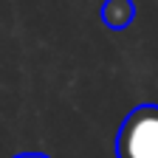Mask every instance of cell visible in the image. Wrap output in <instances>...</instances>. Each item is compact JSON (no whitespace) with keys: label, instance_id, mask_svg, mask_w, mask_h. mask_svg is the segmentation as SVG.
Masks as SVG:
<instances>
[{"label":"cell","instance_id":"cell-1","mask_svg":"<svg viewBox=\"0 0 158 158\" xmlns=\"http://www.w3.org/2000/svg\"><path fill=\"white\" fill-rule=\"evenodd\" d=\"M116 158H158V105H135L116 133Z\"/></svg>","mask_w":158,"mask_h":158},{"label":"cell","instance_id":"cell-2","mask_svg":"<svg viewBox=\"0 0 158 158\" xmlns=\"http://www.w3.org/2000/svg\"><path fill=\"white\" fill-rule=\"evenodd\" d=\"M102 23L110 31H124L135 20V3L133 0H105L102 3Z\"/></svg>","mask_w":158,"mask_h":158},{"label":"cell","instance_id":"cell-3","mask_svg":"<svg viewBox=\"0 0 158 158\" xmlns=\"http://www.w3.org/2000/svg\"><path fill=\"white\" fill-rule=\"evenodd\" d=\"M11 158H51V155H45V152H17Z\"/></svg>","mask_w":158,"mask_h":158}]
</instances>
